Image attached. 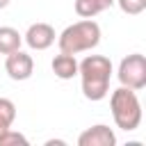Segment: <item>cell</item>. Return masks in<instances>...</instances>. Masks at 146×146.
<instances>
[{
    "label": "cell",
    "instance_id": "6da1fadb",
    "mask_svg": "<svg viewBox=\"0 0 146 146\" xmlns=\"http://www.w3.org/2000/svg\"><path fill=\"white\" fill-rule=\"evenodd\" d=\"M112 62L105 55H87L82 62H78V75L82 84V96L87 100H103L110 94V80H112Z\"/></svg>",
    "mask_w": 146,
    "mask_h": 146
},
{
    "label": "cell",
    "instance_id": "7a4b0ae2",
    "mask_svg": "<svg viewBox=\"0 0 146 146\" xmlns=\"http://www.w3.org/2000/svg\"><path fill=\"white\" fill-rule=\"evenodd\" d=\"M100 36H103L100 25L94 18H82L64 27L62 34H57V46H59V52L80 55V52L94 50L100 43Z\"/></svg>",
    "mask_w": 146,
    "mask_h": 146
},
{
    "label": "cell",
    "instance_id": "3957f363",
    "mask_svg": "<svg viewBox=\"0 0 146 146\" xmlns=\"http://www.w3.org/2000/svg\"><path fill=\"white\" fill-rule=\"evenodd\" d=\"M110 110H112V119L116 123V128L125 130V132H132L139 128L141 123V100L137 96L135 89H128V87H119L112 91L110 96Z\"/></svg>",
    "mask_w": 146,
    "mask_h": 146
},
{
    "label": "cell",
    "instance_id": "277c9868",
    "mask_svg": "<svg viewBox=\"0 0 146 146\" xmlns=\"http://www.w3.org/2000/svg\"><path fill=\"white\" fill-rule=\"evenodd\" d=\"M116 78L123 87L141 91L146 87V57L141 52H130L119 62Z\"/></svg>",
    "mask_w": 146,
    "mask_h": 146
},
{
    "label": "cell",
    "instance_id": "5b68a950",
    "mask_svg": "<svg viewBox=\"0 0 146 146\" xmlns=\"http://www.w3.org/2000/svg\"><path fill=\"white\" fill-rule=\"evenodd\" d=\"M5 71L16 82L30 80L32 73H34V59H32V55H27V52H23L18 48V50H14V52H9L5 57Z\"/></svg>",
    "mask_w": 146,
    "mask_h": 146
},
{
    "label": "cell",
    "instance_id": "8992f818",
    "mask_svg": "<svg viewBox=\"0 0 146 146\" xmlns=\"http://www.w3.org/2000/svg\"><path fill=\"white\" fill-rule=\"evenodd\" d=\"M55 27L50 23H32L27 27V32L23 34V41L32 48V50H48L55 43Z\"/></svg>",
    "mask_w": 146,
    "mask_h": 146
},
{
    "label": "cell",
    "instance_id": "52a82bcc",
    "mask_svg": "<svg viewBox=\"0 0 146 146\" xmlns=\"http://www.w3.org/2000/svg\"><path fill=\"white\" fill-rule=\"evenodd\" d=\"M78 146H116V135L110 125L96 123V125L87 128L84 132H80Z\"/></svg>",
    "mask_w": 146,
    "mask_h": 146
},
{
    "label": "cell",
    "instance_id": "ba28073f",
    "mask_svg": "<svg viewBox=\"0 0 146 146\" xmlns=\"http://www.w3.org/2000/svg\"><path fill=\"white\" fill-rule=\"evenodd\" d=\"M50 68H52V73H55L59 80H73V78L78 75V59H75V55L59 52V55L52 57Z\"/></svg>",
    "mask_w": 146,
    "mask_h": 146
},
{
    "label": "cell",
    "instance_id": "9c48e42d",
    "mask_svg": "<svg viewBox=\"0 0 146 146\" xmlns=\"http://www.w3.org/2000/svg\"><path fill=\"white\" fill-rule=\"evenodd\" d=\"M114 5V0H75L73 9L80 18H94L98 14H103L105 9H110Z\"/></svg>",
    "mask_w": 146,
    "mask_h": 146
},
{
    "label": "cell",
    "instance_id": "30bf717a",
    "mask_svg": "<svg viewBox=\"0 0 146 146\" xmlns=\"http://www.w3.org/2000/svg\"><path fill=\"white\" fill-rule=\"evenodd\" d=\"M21 43H23V34L16 27H9V25L0 27V55H9V52L18 50Z\"/></svg>",
    "mask_w": 146,
    "mask_h": 146
},
{
    "label": "cell",
    "instance_id": "8fae6325",
    "mask_svg": "<svg viewBox=\"0 0 146 146\" xmlns=\"http://www.w3.org/2000/svg\"><path fill=\"white\" fill-rule=\"evenodd\" d=\"M14 121H16V105H14V100L0 98V135L7 132Z\"/></svg>",
    "mask_w": 146,
    "mask_h": 146
},
{
    "label": "cell",
    "instance_id": "7c38bea8",
    "mask_svg": "<svg viewBox=\"0 0 146 146\" xmlns=\"http://www.w3.org/2000/svg\"><path fill=\"white\" fill-rule=\"evenodd\" d=\"M119 5V9L128 16H139L146 9V0H114Z\"/></svg>",
    "mask_w": 146,
    "mask_h": 146
},
{
    "label": "cell",
    "instance_id": "4fadbf2b",
    "mask_svg": "<svg viewBox=\"0 0 146 146\" xmlns=\"http://www.w3.org/2000/svg\"><path fill=\"white\" fill-rule=\"evenodd\" d=\"M27 146L30 141H27V137L23 135V132H16V130H7V132H2L0 135V146Z\"/></svg>",
    "mask_w": 146,
    "mask_h": 146
},
{
    "label": "cell",
    "instance_id": "5bb4252c",
    "mask_svg": "<svg viewBox=\"0 0 146 146\" xmlns=\"http://www.w3.org/2000/svg\"><path fill=\"white\" fill-rule=\"evenodd\" d=\"M7 5H9V0H0V9H5Z\"/></svg>",
    "mask_w": 146,
    "mask_h": 146
}]
</instances>
